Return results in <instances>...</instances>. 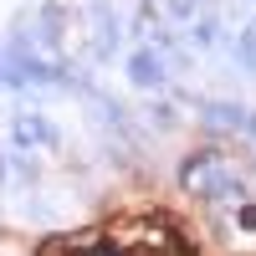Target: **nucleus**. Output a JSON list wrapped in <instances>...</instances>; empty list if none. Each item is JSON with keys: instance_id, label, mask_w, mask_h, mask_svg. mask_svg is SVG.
Segmentation results:
<instances>
[{"instance_id": "obj_1", "label": "nucleus", "mask_w": 256, "mask_h": 256, "mask_svg": "<svg viewBox=\"0 0 256 256\" xmlns=\"http://www.w3.org/2000/svg\"><path fill=\"white\" fill-rule=\"evenodd\" d=\"M102 236H108V256H190L180 230L169 220H154V216L123 220L113 230H102Z\"/></svg>"}]
</instances>
